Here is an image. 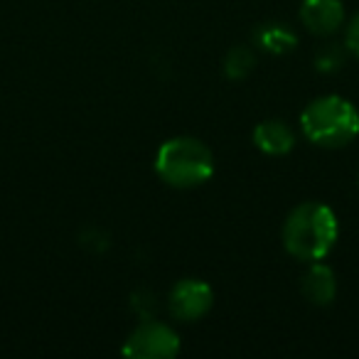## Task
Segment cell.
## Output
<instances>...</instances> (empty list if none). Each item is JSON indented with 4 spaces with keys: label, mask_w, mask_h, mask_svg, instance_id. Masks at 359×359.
Returning <instances> with one entry per match:
<instances>
[{
    "label": "cell",
    "mask_w": 359,
    "mask_h": 359,
    "mask_svg": "<svg viewBox=\"0 0 359 359\" xmlns=\"http://www.w3.org/2000/svg\"><path fill=\"white\" fill-rule=\"evenodd\" d=\"M339 236L334 212L320 202L298 205L283 224V246L300 261H323Z\"/></svg>",
    "instance_id": "6da1fadb"
},
{
    "label": "cell",
    "mask_w": 359,
    "mask_h": 359,
    "mask_svg": "<svg viewBox=\"0 0 359 359\" xmlns=\"http://www.w3.org/2000/svg\"><path fill=\"white\" fill-rule=\"evenodd\" d=\"M155 172L163 182L177 190L200 187L215 172V155L200 138L177 135L160 145L155 155Z\"/></svg>",
    "instance_id": "7a4b0ae2"
},
{
    "label": "cell",
    "mask_w": 359,
    "mask_h": 359,
    "mask_svg": "<svg viewBox=\"0 0 359 359\" xmlns=\"http://www.w3.org/2000/svg\"><path fill=\"white\" fill-rule=\"evenodd\" d=\"M300 128L320 148H342L359 135V111L344 96H320L305 106Z\"/></svg>",
    "instance_id": "3957f363"
},
{
    "label": "cell",
    "mask_w": 359,
    "mask_h": 359,
    "mask_svg": "<svg viewBox=\"0 0 359 359\" xmlns=\"http://www.w3.org/2000/svg\"><path fill=\"white\" fill-rule=\"evenodd\" d=\"M180 352V337L163 323H140L123 344V354L133 359H172Z\"/></svg>",
    "instance_id": "277c9868"
},
{
    "label": "cell",
    "mask_w": 359,
    "mask_h": 359,
    "mask_svg": "<svg viewBox=\"0 0 359 359\" xmlns=\"http://www.w3.org/2000/svg\"><path fill=\"white\" fill-rule=\"evenodd\" d=\"M212 303H215V293L212 288L200 278H182L172 285L170 290V313L172 318L182 320V323H195V320L205 318L210 313Z\"/></svg>",
    "instance_id": "5b68a950"
},
{
    "label": "cell",
    "mask_w": 359,
    "mask_h": 359,
    "mask_svg": "<svg viewBox=\"0 0 359 359\" xmlns=\"http://www.w3.org/2000/svg\"><path fill=\"white\" fill-rule=\"evenodd\" d=\"M300 22L313 35L327 37L342 27L344 11L339 0H303L300 8Z\"/></svg>",
    "instance_id": "8992f818"
},
{
    "label": "cell",
    "mask_w": 359,
    "mask_h": 359,
    "mask_svg": "<svg viewBox=\"0 0 359 359\" xmlns=\"http://www.w3.org/2000/svg\"><path fill=\"white\" fill-rule=\"evenodd\" d=\"M300 293L308 303L313 305H330L337 293V278H334L332 269L320 261H313V266L308 269V273L303 276L300 283Z\"/></svg>",
    "instance_id": "52a82bcc"
},
{
    "label": "cell",
    "mask_w": 359,
    "mask_h": 359,
    "mask_svg": "<svg viewBox=\"0 0 359 359\" xmlns=\"http://www.w3.org/2000/svg\"><path fill=\"white\" fill-rule=\"evenodd\" d=\"M254 143L269 155H285L295 145V135L283 121H264L254 128Z\"/></svg>",
    "instance_id": "ba28073f"
},
{
    "label": "cell",
    "mask_w": 359,
    "mask_h": 359,
    "mask_svg": "<svg viewBox=\"0 0 359 359\" xmlns=\"http://www.w3.org/2000/svg\"><path fill=\"white\" fill-rule=\"evenodd\" d=\"M254 65H256L254 52H251L249 47H234V50L229 52V57H226L224 69L231 79H244V76L254 69Z\"/></svg>",
    "instance_id": "9c48e42d"
},
{
    "label": "cell",
    "mask_w": 359,
    "mask_h": 359,
    "mask_svg": "<svg viewBox=\"0 0 359 359\" xmlns=\"http://www.w3.org/2000/svg\"><path fill=\"white\" fill-rule=\"evenodd\" d=\"M259 42H261V47H266V50H271V52H288L290 47L295 45V37H293V32H288L283 25H278V27L273 25L261 32Z\"/></svg>",
    "instance_id": "30bf717a"
},
{
    "label": "cell",
    "mask_w": 359,
    "mask_h": 359,
    "mask_svg": "<svg viewBox=\"0 0 359 359\" xmlns=\"http://www.w3.org/2000/svg\"><path fill=\"white\" fill-rule=\"evenodd\" d=\"M342 65H344V52L334 45H327L325 50L318 52V57H315V67L323 72H334Z\"/></svg>",
    "instance_id": "8fae6325"
},
{
    "label": "cell",
    "mask_w": 359,
    "mask_h": 359,
    "mask_svg": "<svg viewBox=\"0 0 359 359\" xmlns=\"http://www.w3.org/2000/svg\"><path fill=\"white\" fill-rule=\"evenodd\" d=\"M347 50L354 57H359V13L352 18V22L347 27Z\"/></svg>",
    "instance_id": "7c38bea8"
}]
</instances>
